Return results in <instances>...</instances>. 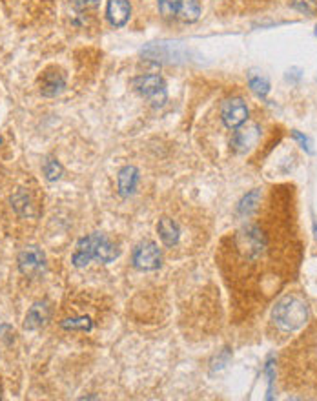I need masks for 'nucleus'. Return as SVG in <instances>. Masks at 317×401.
I'll return each instance as SVG.
<instances>
[{
  "instance_id": "obj_11",
  "label": "nucleus",
  "mask_w": 317,
  "mask_h": 401,
  "mask_svg": "<svg viewBox=\"0 0 317 401\" xmlns=\"http://www.w3.org/2000/svg\"><path fill=\"white\" fill-rule=\"evenodd\" d=\"M139 184V170L135 166H124L117 175V190L122 197H130Z\"/></svg>"
},
{
  "instance_id": "obj_25",
  "label": "nucleus",
  "mask_w": 317,
  "mask_h": 401,
  "mask_svg": "<svg viewBox=\"0 0 317 401\" xmlns=\"http://www.w3.org/2000/svg\"><path fill=\"white\" fill-rule=\"evenodd\" d=\"M316 35H317V29H316Z\"/></svg>"
},
{
  "instance_id": "obj_20",
  "label": "nucleus",
  "mask_w": 317,
  "mask_h": 401,
  "mask_svg": "<svg viewBox=\"0 0 317 401\" xmlns=\"http://www.w3.org/2000/svg\"><path fill=\"white\" fill-rule=\"evenodd\" d=\"M42 172L48 181H58L60 177H63L64 170H63V165H60L57 159H46L44 161Z\"/></svg>"
},
{
  "instance_id": "obj_16",
  "label": "nucleus",
  "mask_w": 317,
  "mask_h": 401,
  "mask_svg": "<svg viewBox=\"0 0 317 401\" xmlns=\"http://www.w3.org/2000/svg\"><path fill=\"white\" fill-rule=\"evenodd\" d=\"M177 17L183 22H195L201 17V6L197 0H181L177 10Z\"/></svg>"
},
{
  "instance_id": "obj_10",
  "label": "nucleus",
  "mask_w": 317,
  "mask_h": 401,
  "mask_svg": "<svg viewBox=\"0 0 317 401\" xmlns=\"http://www.w3.org/2000/svg\"><path fill=\"white\" fill-rule=\"evenodd\" d=\"M95 239H97V234H90V236L82 237L81 241L77 243V248H75V252H73V257H72L73 266L82 268V266L90 265V261H93Z\"/></svg>"
},
{
  "instance_id": "obj_6",
  "label": "nucleus",
  "mask_w": 317,
  "mask_h": 401,
  "mask_svg": "<svg viewBox=\"0 0 317 401\" xmlns=\"http://www.w3.org/2000/svg\"><path fill=\"white\" fill-rule=\"evenodd\" d=\"M261 137V128L257 124H243L237 128V131L231 137V146L237 154H246L254 150Z\"/></svg>"
},
{
  "instance_id": "obj_7",
  "label": "nucleus",
  "mask_w": 317,
  "mask_h": 401,
  "mask_svg": "<svg viewBox=\"0 0 317 401\" xmlns=\"http://www.w3.org/2000/svg\"><path fill=\"white\" fill-rule=\"evenodd\" d=\"M66 88V77L58 68H48L40 77V93L44 97H57Z\"/></svg>"
},
{
  "instance_id": "obj_21",
  "label": "nucleus",
  "mask_w": 317,
  "mask_h": 401,
  "mask_svg": "<svg viewBox=\"0 0 317 401\" xmlns=\"http://www.w3.org/2000/svg\"><path fill=\"white\" fill-rule=\"evenodd\" d=\"M158 11L164 15V17H175L179 10V4L181 0H157Z\"/></svg>"
},
{
  "instance_id": "obj_14",
  "label": "nucleus",
  "mask_w": 317,
  "mask_h": 401,
  "mask_svg": "<svg viewBox=\"0 0 317 401\" xmlns=\"http://www.w3.org/2000/svg\"><path fill=\"white\" fill-rule=\"evenodd\" d=\"M157 232L158 237H161V241L170 248L175 247L179 243V239H181V228H179L177 222L170 218H163L158 221Z\"/></svg>"
},
{
  "instance_id": "obj_23",
  "label": "nucleus",
  "mask_w": 317,
  "mask_h": 401,
  "mask_svg": "<svg viewBox=\"0 0 317 401\" xmlns=\"http://www.w3.org/2000/svg\"><path fill=\"white\" fill-rule=\"evenodd\" d=\"M292 137L295 140H298L299 145H301V148H303V150L307 152V154H312V148H310V140H308L307 136H303V133H299V131L293 130L292 131Z\"/></svg>"
},
{
  "instance_id": "obj_2",
  "label": "nucleus",
  "mask_w": 317,
  "mask_h": 401,
  "mask_svg": "<svg viewBox=\"0 0 317 401\" xmlns=\"http://www.w3.org/2000/svg\"><path fill=\"white\" fill-rule=\"evenodd\" d=\"M133 90L140 97L148 99L149 104L155 108H161L168 99L166 83L161 75H140L133 79Z\"/></svg>"
},
{
  "instance_id": "obj_15",
  "label": "nucleus",
  "mask_w": 317,
  "mask_h": 401,
  "mask_svg": "<svg viewBox=\"0 0 317 401\" xmlns=\"http://www.w3.org/2000/svg\"><path fill=\"white\" fill-rule=\"evenodd\" d=\"M11 206L20 218H33L35 215V204L31 201V195L24 188H19L11 195Z\"/></svg>"
},
{
  "instance_id": "obj_22",
  "label": "nucleus",
  "mask_w": 317,
  "mask_h": 401,
  "mask_svg": "<svg viewBox=\"0 0 317 401\" xmlns=\"http://www.w3.org/2000/svg\"><path fill=\"white\" fill-rule=\"evenodd\" d=\"M292 8L299 13L314 15L317 11V0H293Z\"/></svg>"
},
{
  "instance_id": "obj_24",
  "label": "nucleus",
  "mask_w": 317,
  "mask_h": 401,
  "mask_svg": "<svg viewBox=\"0 0 317 401\" xmlns=\"http://www.w3.org/2000/svg\"><path fill=\"white\" fill-rule=\"evenodd\" d=\"M72 2L79 11L92 10V8H95V6L99 4V0H72Z\"/></svg>"
},
{
  "instance_id": "obj_9",
  "label": "nucleus",
  "mask_w": 317,
  "mask_h": 401,
  "mask_svg": "<svg viewBox=\"0 0 317 401\" xmlns=\"http://www.w3.org/2000/svg\"><path fill=\"white\" fill-rule=\"evenodd\" d=\"M131 6L130 0H108L106 6V17L113 28H122L130 20Z\"/></svg>"
},
{
  "instance_id": "obj_4",
  "label": "nucleus",
  "mask_w": 317,
  "mask_h": 401,
  "mask_svg": "<svg viewBox=\"0 0 317 401\" xmlns=\"http://www.w3.org/2000/svg\"><path fill=\"white\" fill-rule=\"evenodd\" d=\"M221 117L226 128L237 130L239 126H243L248 121V106H246V102L241 97H231L222 102Z\"/></svg>"
},
{
  "instance_id": "obj_17",
  "label": "nucleus",
  "mask_w": 317,
  "mask_h": 401,
  "mask_svg": "<svg viewBox=\"0 0 317 401\" xmlns=\"http://www.w3.org/2000/svg\"><path fill=\"white\" fill-rule=\"evenodd\" d=\"M261 201V190H252L250 194H246L245 197L241 199L239 204H237V213L243 215V218H248L252 213L257 210Z\"/></svg>"
},
{
  "instance_id": "obj_5",
  "label": "nucleus",
  "mask_w": 317,
  "mask_h": 401,
  "mask_svg": "<svg viewBox=\"0 0 317 401\" xmlns=\"http://www.w3.org/2000/svg\"><path fill=\"white\" fill-rule=\"evenodd\" d=\"M19 270L28 277L39 276L46 266V256L39 247H26L19 254Z\"/></svg>"
},
{
  "instance_id": "obj_3",
  "label": "nucleus",
  "mask_w": 317,
  "mask_h": 401,
  "mask_svg": "<svg viewBox=\"0 0 317 401\" xmlns=\"http://www.w3.org/2000/svg\"><path fill=\"white\" fill-rule=\"evenodd\" d=\"M131 261H133L135 268H139L143 272H152L157 270L158 266H161L163 254H161V250H158V247L154 241H145L133 250Z\"/></svg>"
},
{
  "instance_id": "obj_18",
  "label": "nucleus",
  "mask_w": 317,
  "mask_h": 401,
  "mask_svg": "<svg viewBox=\"0 0 317 401\" xmlns=\"http://www.w3.org/2000/svg\"><path fill=\"white\" fill-rule=\"evenodd\" d=\"M64 330H81V332H90L93 329L92 319L88 316H77V318H67L60 323Z\"/></svg>"
},
{
  "instance_id": "obj_8",
  "label": "nucleus",
  "mask_w": 317,
  "mask_h": 401,
  "mask_svg": "<svg viewBox=\"0 0 317 401\" xmlns=\"http://www.w3.org/2000/svg\"><path fill=\"white\" fill-rule=\"evenodd\" d=\"M239 247L248 257L259 256L264 248V237L257 227H246L239 234Z\"/></svg>"
},
{
  "instance_id": "obj_12",
  "label": "nucleus",
  "mask_w": 317,
  "mask_h": 401,
  "mask_svg": "<svg viewBox=\"0 0 317 401\" xmlns=\"http://www.w3.org/2000/svg\"><path fill=\"white\" fill-rule=\"evenodd\" d=\"M51 310H49L48 303H35L31 309L28 310V314L24 318V329L26 330H37L49 321Z\"/></svg>"
},
{
  "instance_id": "obj_1",
  "label": "nucleus",
  "mask_w": 317,
  "mask_h": 401,
  "mask_svg": "<svg viewBox=\"0 0 317 401\" xmlns=\"http://www.w3.org/2000/svg\"><path fill=\"white\" fill-rule=\"evenodd\" d=\"M272 319L283 332H295L308 321V306L298 295H286L275 304Z\"/></svg>"
},
{
  "instance_id": "obj_13",
  "label": "nucleus",
  "mask_w": 317,
  "mask_h": 401,
  "mask_svg": "<svg viewBox=\"0 0 317 401\" xmlns=\"http://www.w3.org/2000/svg\"><path fill=\"white\" fill-rule=\"evenodd\" d=\"M119 257V248L102 234H97L95 239V252H93V259L101 263H111Z\"/></svg>"
},
{
  "instance_id": "obj_19",
  "label": "nucleus",
  "mask_w": 317,
  "mask_h": 401,
  "mask_svg": "<svg viewBox=\"0 0 317 401\" xmlns=\"http://www.w3.org/2000/svg\"><path fill=\"white\" fill-rule=\"evenodd\" d=\"M248 86L259 99H264L270 93V81L263 77V75H254L252 73L250 77H248Z\"/></svg>"
}]
</instances>
